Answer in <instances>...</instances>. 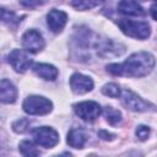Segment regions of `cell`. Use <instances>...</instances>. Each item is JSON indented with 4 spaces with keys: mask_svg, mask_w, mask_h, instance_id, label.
I'll return each instance as SVG.
<instances>
[{
    "mask_svg": "<svg viewBox=\"0 0 157 157\" xmlns=\"http://www.w3.org/2000/svg\"><path fill=\"white\" fill-rule=\"evenodd\" d=\"M121 103L132 112H148L155 110V107L147 101L142 99L131 90L121 91Z\"/></svg>",
    "mask_w": 157,
    "mask_h": 157,
    "instance_id": "5",
    "label": "cell"
},
{
    "mask_svg": "<svg viewBox=\"0 0 157 157\" xmlns=\"http://www.w3.org/2000/svg\"><path fill=\"white\" fill-rule=\"evenodd\" d=\"M150 13H151L152 18L157 21V2H156V4H153V5L150 7Z\"/></svg>",
    "mask_w": 157,
    "mask_h": 157,
    "instance_id": "25",
    "label": "cell"
},
{
    "mask_svg": "<svg viewBox=\"0 0 157 157\" xmlns=\"http://www.w3.org/2000/svg\"><path fill=\"white\" fill-rule=\"evenodd\" d=\"M1 12H2V22L4 23H10L13 21V17H15V13L11 12V11H7L6 9H1Z\"/></svg>",
    "mask_w": 157,
    "mask_h": 157,
    "instance_id": "22",
    "label": "cell"
},
{
    "mask_svg": "<svg viewBox=\"0 0 157 157\" xmlns=\"http://www.w3.org/2000/svg\"><path fill=\"white\" fill-rule=\"evenodd\" d=\"M67 21V15L66 12L61 11V10H56L53 9L49 11V13L47 15V23L48 27L52 32L54 33H59L63 31V28L65 27Z\"/></svg>",
    "mask_w": 157,
    "mask_h": 157,
    "instance_id": "11",
    "label": "cell"
},
{
    "mask_svg": "<svg viewBox=\"0 0 157 157\" xmlns=\"http://www.w3.org/2000/svg\"><path fill=\"white\" fill-rule=\"evenodd\" d=\"M70 88L75 94H85L93 90V81L90 76L75 72L70 77Z\"/></svg>",
    "mask_w": 157,
    "mask_h": 157,
    "instance_id": "8",
    "label": "cell"
},
{
    "mask_svg": "<svg viewBox=\"0 0 157 157\" xmlns=\"http://www.w3.org/2000/svg\"><path fill=\"white\" fill-rule=\"evenodd\" d=\"M7 60L17 72H25L32 65V59L22 49H13L9 54Z\"/></svg>",
    "mask_w": 157,
    "mask_h": 157,
    "instance_id": "9",
    "label": "cell"
},
{
    "mask_svg": "<svg viewBox=\"0 0 157 157\" xmlns=\"http://www.w3.org/2000/svg\"><path fill=\"white\" fill-rule=\"evenodd\" d=\"M118 26L124 34H126L128 37L135 38V39L144 40L146 38H148L151 34L150 25L144 21H134V20H128V18H121L118 21Z\"/></svg>",
    "mask_w": 157,
    "mask_h": 157,
    "instance_id": "2",
    "label": "cell"
},
{
    "mask_svg": "<svg viewBox=\"0 0 157 157\" xmlns=\"http://www.w3.org/2000/svg\"><path fill=\"white\" fill-rule=\"evenodd\" d=\"M156 64L155 56L148 52H137L131 54L121 64L107 65V71L113 76L144 77L150 74Z\"/></svg>",
    "mask_w": 157,
    "mask_h": 157,
    "instance_id": "1",
    "label": "cell"
},
{
    "mask_svg": "<svg viewBox=\"0 0 157 157\" xmlns=\"http://www.w3.org/2000/svg\"><path fill=\"white\" fill-rule=\"evenodd\" d=\"M104 1L105 0H71V5L76 10L85 11V10H91V9L103 4Z\"/></svg>",
    "mask_w": 157,
    "mask_h": 157,
    "instance_id": "16",
    "label": "cell"
},
{
    "mask_svg": "<svg viewBox=\"0 0 157 157\" xmlns=\"http://www.w3.org/2000/svg\"><path fill=\"white\" fill-rule=\"evenodd\" d=\"M22 109L25 113L29 115H45L52 112L53 109V103L48 98L43 96H28L23 103H22Z\"/></svg>",
    "mask_w": 157,
    "mask_h": 157,
    "instance_id": "3",
    "label": "cell"
},
{
    "mask_svg": "<svg viewBox=\"0 0 157 157\" xmlns=\"http://www.w3.org/2000/svg\"><path fill=\"white\" fill-rule=\"evenodd\" d=\"M66 141L72 148H82L85 146L86 141H87V135H86L85 130L75 128V129H71L67 132Z\"/></svg>",
    "mask_w": 157,
    "mask_h": 157,
    "instance_id": "15",
    "label": "cell"
},
{
    "mask_svg": "<svg viewBox=\"0 0 157 157\" xmlns=\"http://www.w3.org/2000/svg\"><path fill=\"white\" fill-rule=\"evenodd\" d=\"M103 114L105 117V120L110 125H118L121 121V113L118 109H114L113 107H105Z\"/></svg>",
    "mask_w": 157,
    "mask_h": 157,
    "instance_id": "17",
    "label": "cell"
},
{
    "mask_svg": "<svg viewBox=\"0 0 157 157\" xmlns=\"http://www.w3.org/2000/svg\"><path fill=\"white\" fill-rule=\"evenodd\" d=\"M97 52L102 58L120 56L125 52V45L121 43H117L112 39H105L98 44Z\"/></svg>",
    "mask_w": 157,
    "mask_h": 157,
    "instance_id": "10",
    "label": "cell"
},
{
    "mask_svg": "<svg viewBox=\"0 0 157 157\" xmlns=\"http://www.w3.org/2000/svg\"><path fill=\"white\" fill-rule=\"evenodd\" d=\"M98 135H99V137H102L103 140H113V139L115 137L114 134H110V132H108L107 130H101V131L98 132Z\"/></svg>",
    "mask_w": 157,
    "mask_h": 157,
    "instance_id": "24",
    "label": "cell"
},
{
    "mask_svg": "<svg viewBox=\"0 0 157 157\" xmlns=\"http://www.w3.org/2000/svg\"><path fill=\"white\" fill-rule=\"evenodd\" d=\"M33 72L47 81H54L58 77V69L52 64H44V63H37L32 67Z\"/></svg>",
    "mask_w": 157,
    "mask_h": 157,
    "instance_id": "12",
    "label": "cell"
},
{
    "mask_svg": "<svg viewBox=\"0 0 157 157\" xmlns=\"http://www.w3.org/2000/svg\"><path fill=\"white\" fill-rule=\"evenodd\" d=\"M18 150L21 152V155L23 156H38L40 152L39 150H37V147L34 146V144L32 141H28V140H25L22 142H20L18 145Z\"/></svg>",
    "mask_w": 157,
    "mask_h": 157,
    "instance_id": "18",
    "label": "cell"
},
{
    "mask_svg": "<svg viewBox=\"0 0 157 157\" xmlns=\"http://www.w3.org/2000/svg\"><path fill=\"white\" fill-rule=\"evenodd\" d=\"M28 125H29V120L26 119V118H21V119H18V120L13 121V124H12V130H13L15 132H25V131L27 130Z\"/></svg>",
    "mask_w": 157,
    "mask_h": 157,
    "instance_id": "20",
    "label": "cell"
},
{
    "mask_svg": "<svg viewBox=\"0 0 157 157\" xmlns=\"http://www.w3.org/2000/svg\"><path fill=\"white\" fill-rule=\"evenodd\" d=\"M118 11L129 16H142L145 15L144 7L136 0H120L118 2Z\"/></svg>",
    "mask_w": 157,
    "mask_h": 157,
    "instance_id": "13",
    "label": "cell"
},
{
    "mask_svg": "<svg viewBox=\"0 0 157 157\" xmlns=\"http://www.w3.org/2000/svg\"><path fill=\"white\" fill-rule=\"evenodd\" d=\"M33 140L37 145L44 148H52L59 142V134L50 126H40L32 130Z\"/></svg>",
    "mask_w": 157,
    "mask_h": 157,
    "instance_id": "4",
    "label": "cell"
},
{
    "mask_svg": "<svg viewBox=\"0 0 157 157\" xmlns=\"http://www.w3.org/2000/svg\"><path fill=\"white\" fill-rule=\"evenodd\" d=\"M150 132H151V130H150V128L146 126V125H139V126L136 128V130H135V135H136V137H137L140 141L147 140L148 136H150Z\"/></svg>",
    "mask_w": 157,
    "mask_h": 157,
    "instance_id": "21",
    "label": "cell"
},
{
    "mask_svg": "<svg viewBox=\"0 0 157 157\" xmlns=\"http://www.w3.org/2000/svg\"><path fill=\"white\" fill-rule=\"evenodd\" d=\"M17 98V90L9 80L2 78L0 82V99L5 104L13 103Z\"/></svg>",
    "mask_w": 157,
    "mask_h": 157,
    "instance_id": "14",
    "label": "cell"
},
{
    "mask_svg": "<svg viewBox=\"0 0 157 157\" xmlns=\"http://www.w3.org/2000/svg\"><path fill=\"white\" fill-rule=\"evenodd\" d=\"M102 93L104 96H108V97H112V98H118V97L121 96V90L117 83L110 82V83H105L102 87Z\"/></svg>",
    "mask_w": 157,
    "mask_h": 157,
    "instance_id": "19",
    "label": "cell"
},
{
    "mask_svg": "<svg viewBox=\"0 0 157 157\" xmlns=\"http://www.w3.org/2000/svg\"><path fill=\"white\" fill-rule=\"evenodd\" d=\"M21 4L26 7H33L39 4H43V0H21Z\"/></svg>",
    "mask_w": 157,
    "mask_h": 157,
    "instance_id": "23",
    "label": "cell"
},
{
    "mask_svg": "<svg viewBox=\"0 0 157 157\" xmlns=\"http://www.w3.org/2000/svg\"><path fill=\"white\" fill-rule=\"evenodd\" d=\"M45 45L44 38L37 29H28L22 36V47L27 53L37 54L43 50Z\"/></svg>",
    "mask_w": 157,
    "mask_h": 157,
    "instance_id": "7",
    "label": "cell"
},
{
    "mask_svg": "<svg viewBox=\"0 0 157 157\" xmlns=\"http://www.w3.org/2000/svg\"><path fill=\"white\" fill-rule=\"evenodd\" d=\"M74 110L78 118L88 123L94 121L102 113L101 105L94 101H83V102L76 103L74 105Z\"/></svg>",
    "mask_w": 157,
    "mask_h": 157,
    "instance_id": "6",
    "label": "cell"
}]
</instances>
